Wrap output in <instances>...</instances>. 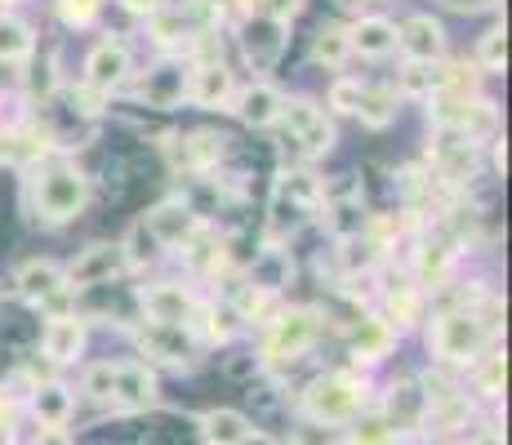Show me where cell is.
<instances>
[{"instance_id":"obj_30","label":"cell","mask_w":512,"mask_h":445,"mask_svg":"<svg viewBox=\"0 0 512 445\" xmlns=\"http://www.w3.org/2000/svg\"><path fill=\"white\" fill-rule=\"evenodd\" d=\"M392 343H397V325L383 321V316H366L357 339H352V348H357L361 361H379V356H388Z\"/></svg>"},{"instance_id":"obj_5","label":"cell","mask_w":512,"mask_h":445,"mask_svg":"<svg viewBox=\"0 0 512 445\" xmlns=\"http://www.w3.org/2000/svg\"><path fill=\"white\" fill-rule=\"evenodd\" d=\"M490 325L481 321V312L464 303V308H446L432 321V348H437L441 361H455V365H468L472 356L481 352V343H486Z\"/></svg>"},{"instance_id":"obj_25","label":"cell","mask_w":512,"mask_h":445,"mask_svg":"<svg viewBox=\"0 0 512 445\" xmlns=\"http://www.w3.org/2000/svg\"><path fill=\"white\" fill-rule=\"evenodd\" d=\"M36 58V32L18 14L0 9V63L5 67H27Z\"/></svg>"},{"instance_id":"obj_10","label":"cell","mask_w":512,"mask_h":445,"mask_svg":"<svg viewBox=\"0 0 512 445\" xmlns=\"http://www.w3.org/2000/svg\"><path fill=\"white\" fill-rule=\"evenodd\" d=\"M63 147H58V138L49 125L32 121V116H23V121L5 125L0 130V165H14V170H32V165H41L45 156H58Z\"/></svg>"},{"instance_id":"obj_7","label":"cell","mask_w":512,"mask_h":445,"mask_svg":"<svg viewBox=\"0 0 512 445\" xmlns=\"http://www.w3.org/2000/svg\"><path fill=\"white\" fill-rule=\"evenodd\" d=\"M121 272H130L125 267V254L116 241H94L85 245V250L72 254V263L63 267V281L72 294H85V290H98V285H112Z\"/></svg>"},{"instance_id":"obj_19","label":"cell","mask_w":512,"mask_h":445,"mask_svg":"<svg viewBox=\"0 0 512 445\" xmlns=\"http://www.w3.org/2000/svg\"><path fill=\"white\" fill-rule=\"evenodd\" d=\"M361 405V383L348 379V374H330V379H317L308 392V410L326 423H339L348 414H357Z\"/></svg>"},{"instance_id":"obj_40","label":"cell","mask_w":512,"mask_h":445,"mask_svg":"<svg viewBox=\"0 0 512 445\" xmlns=\"http://www.w3.org/2000/svg\"><path fill=\"white\" fill-rule=\"evenodd\" d=\"M450 9H486V5H495V0H446Z\"/></svg>"},{"instance_id":"obj_11","label":"cell","mask_w":512,"mask_h":445,"mask_svg":"<svg viewBox=\"0 0 512 445\" xmlns=\"http://www.w3.org/2000/svg\"><path fill=\"white\" fill-rule=\"evenodd\" d=\"M285 49H290V27L272 23V18H263V14L241 18V54L254 72H272L285 58Z\"/></svg>"},{"instance_id":"obj_44","label":"cell","mask_w":512,"mask_h":445,"mask_svg":"<svg viewBox=\"0 0 512 445\" xmlns=\"http://www.w3.org/2000/svg\"><path fill=\"white\" fill-rule=\"evenodd\" d=\"M9 5H18V0H0V9H9Z\"/></svg>"},{"instance_id":"obj_15","label":"cell","mask_w":512,"mask_h":445,"mask_svg":"<svg viewBox=\"0 0 512 445\" xmlns=\"http://www.w3.org/2000/svg\"><path fill=\"white\" fill-rule=\"evenodd\" d=\"M397 49L410 63H441L446 58V27L432 14H410L397 23Z\"/></svg>"},{"instance_id":"obj_27","label":"cell","mask_w":512,"mask_h":445,"mask_svg":"<svg viewBox=\"0 0 512 445\" xmlns=\"http://www.w3.org/2000/svg\"><path fill=\"white\" fill-rule=\"evenodd\" d=\"M401 94V103H428L432 94L441 89V72H437V63H401V72H397V85H392Z\"/></svg>"},{"instance_id":"obj_13","label":"cell","mask_w":512,"mask_h":445,"mask_svg":"<svg viewBox=\"0 0 512 445\" xmlns=\"http://www.w3.org/2000/svg\"><path fill=\"white\" fill-rule=\"evenodd\" d=\"M281 107H285V94L277 85L272 81H250V85H236L228 112L241 125H250V130H277Z\"/></svg>"},{"instance_id":"obj_26","label":"cell","mask_w":512,"mask_h":445,"mask_svg":"<svg viewBox=\"0 0 512 445\" xmlns=\"http://www.w3.org/2000/svg\"><path fill=\"white\" fill-rule=\"evenodd\" d=\"M308 58H312L317 67H326V72H339V67L352 58L348 27H339V23H321V27H317V36H312Z\"/></svg>"},{"instance_id":"obj_36","label":"cell","mask_w":512,"mask_h":445,"mask_svg":"<svg viewBox=\"0 0 512 445\" xmlns=\"http://www.w3.org/2000/svg\"><path fill=\"white\" fill-rule=\"evenodd\" d=\"M303 5H308V0H259V5H254V9H259L263 18H272V23L290 27L294 18L303 14Z\"/></svg>"},{"instance_id":"obj_21","label":"cell","mask_w":512,"mask_h":445,"mask_svg":"<svg viewBox=\"0 0 512 445\" xmlns=\"http://www.w3.org/2000/svg\"><path fill=\"white\" fill-rule=\"evenodd\" d=\"M41 352H45L54 365L76 361V356L85 352V321H81V316H72V312L49 316L45 330H41Z\"/></svg>"},{"instance_id":"obj_14","label":"cell","mask_w":512,"mask_h":445,"mask_svg":"<svg viewBox=\"0 0 512 445\" xmlns=\"http://www.w3.org/2000/svg\"><path fill=\"white\" fill-rule=\"evenodd\" d=\"M139 103L152 107V112H174V107L187 103V63L183 58H170L156 63L152 72L139 81Z\"/></svg>"},{"instance_id":"obj_17","label":"cell","mask_w":512,"mask_h":445,"mask_svg":"<svg viewBox=\"0 0 512 445\" xmlns=\"http://www.w3.org/2000/svg\"><path fill=\"white\" fill-rule=\"evenodd\" d=\"M455 263H459V241H450V236H428V241H419V250H415L419 290H428V294L446 290L450 276H455Z\"/></svg>"},{"instance_id":"obj_28","label":"cell","mask_w":512,"mask_h":445,"mask_svg":"<svg viewBox=\"0 0 512 445\" xmlns=\"http://www.w3.org/2000/svg\"><path fill=\"white\" fill-rule=\"evenodd\" d=\"M250 419H245L241 410H210L201 419V437L210 445H241L245 437H250Z\"/></svg>"},{"instance_id":"obj_3","label":"cell","mask_w":512,"mask_h":445,"mask_svg":"<svg viewBox=\"0 0 512 445\" xmlns=\"http://www.w3.org/2000/svg\"><path fill=\"white\" fill-rule=\"evenodd\" d=\"M277 125H281L285 156H294V165L321 161V156H330L334 143H339L334 116L321 103H312V98H285Z\"/></svg>"},{"instance_id":"obj_41","label":"cell","mask_w":512,"mask_h":445,"mask_svg":"<svg viewBox=\"0 0 512 445\" xmlns=\"http://www.w3.org/2000/svg\"><path fill=\"white\" fill-rule=\"evenodd\" d=\"M370 0H334V9H343V14H357V9H366Z\"/></svg>"},{"instance_id":"obj_38","label":"cell","mask_w":512,"mask_h":445,"mask_svg":"<svg viewBox=\"0 0 512 445\" xmlns=\"http://www.w3.org/2000/svg\"><path fill=\"white\" fill-rule=\"evenodd\" d=\"M499 383H504V361H499V356H490L486 374H481V388H486V397H495Z\"/></svg>"},{"instance_id":"obj_33","label":"cell","mask_w":512,"mask_h":445,"mask_svg":"<svg viewBox=\"0 0 512 445\" xmlns=\"http://www.w3.org/2000/svg\"><path fill=\"white\" fill-rule=\"evenodd\" d=\"M361 76H339V81H330L326 89V112L330 116H352L357 112V98H361Z\"/></svg>"},{"instance_id":"obj_20","label":"cell","mask_w":512,"mask_h":445,"mask_svg":"<svg viewBox=\"0 0 512 445\" xmlns=\"http://www.w3.org/2000/svg\"><path fill=\"white\" fill-rule=\"evenodd\" d=\"M107 401L125 405V410H143V405L156 401V374L139 361L112 365V388H107Z\"/></svg>"},{"instance_id":"obj_34","label":"cell","mask_w":512,"mask_h":445,"mask_svg":"<svg viewBox=\"0 0 512 445\" xmlns=\"http://www.w3.org/2000/svg\"><path fill=\"white\" fill-rule=\"evenodd\" d=\"M107 0H54L58 18H63L67 27H76V32H85V27L98 23V14H103Z\"/></svg>"},{"instance_id":"obj_35","label":"cell","mask_w":512,"mask_h":445,"mask_svg":"<svg viewBox=\"0 0 512 445\" xmlns=\"http://www.w3.org/2000/svg\"><path fill=\"white\" fill-rule=\"evenodd\" d=\"M419 303H423V290L415 285H397L388 290V312H392V325H410L419 316Z\"/></svg>"},{"instance_id":"obj_31","label":"cell","mask_w":512,"mask_h":445,"mask_svg":"<svg viewBox=\"0 0 512 445\" xmlns=\"http://www.w3.org/2000/svg\"><path fill=\"white\" fill-rule=\"evenodd\" d=\"M477 72L481 76H504V67H508V27L504 23H495L490 32H481V41H477Z\"/></svg>"},{"instance_id":"obj_37","label":"cell","mask_w":512,"mask_h":445,"mask_svg":"<svg viewBox=\"0 0 512 445\" xmlns=\"http://www.w3.org/2000/svg\"><path fill=\"white\" fill-rule=\"evenodd\" d=\"M388 423H379V419H370V423H361L357 428V445H388Z\"/></svg>"},{"instance_id":"obj_32","label":"cell","mask_w":512,"mask_h":445,"mask_svg":"<svg viewBox=\"0 0 512 445\" xmlns=\"http://www.w3.org/2000/svg\"><path fill=\"white\" fill-rule=\"evenodd\" d=\"M36 414H41L45 428H63L67 414H72V392L58 388V383H49V388H36Z\"/></svg>"},{"instance_id":"obj_18","label":"cell","mask_w":512,"mask_h":445,"mask_svg":"<svg viewBox=\"0 0 512 445\" xmlns=\"http://www.w3.org/2000/svg\"><path fill=\"white\" fill-rule=\"evenodd\" d=\"M14 290H18V299L32 303V308L72 294V290H67V281H63V263H54V259H27L14 272Z\"/></svg>"},{"instance_id":"obj_39","label":"cell","mask_w":512,"mask_h":445,"mask_svg":"<svg viewBox=\"0 0 512 445\" xmlns=\"http://www.w3.org/2000/svg\"><path fill=\"white\" fill-rule=\"evenodd\" d=\"M116 5H121L125 14H134V18H147V14H156L161 5H170V0H116Z\"/></svg>"},{"instance_id":"obj_6","label":"cell","mask_w":512,"mask_h":445,"mask_svg":"<svg viewBox=\"0 0 512 445\" xmlns=\"http://www.w3.org/2000/svg\"><path fill=\"white\" fill-rule=\"evenodd\" d=\"M236 94V72L219 54L210 58H187V103L201 112H228Z\"/></svg>"},{"instance_id":"obj_2","label":"cell","mask_w":512,"mask_h":445,"mask_svg":"<svg viewBox=\"0 0 512 445\" xmlns=\"http://www.w3.org/2000/svg\"><path fill=\"white\" fill-rule=\"evenodd\" d=\"M317 219H321V178L308 165H285L268 196V227H263L268 241L285 245Z\"/></svg>"},{"instance_id":"obj_9","label":"cell","mask_w":512,"mask_h":445,"mask_svg":"<svg viewBox=\"0 0 512 445\" xmlns=\"http://www.w3.org/2000/svg\"><path fill=\"white\" fill-rule=\"evenodd\" d=\"M134 76V58H130V45L121 36H103V41L90 45L85 54V67H81V85L98 89V94L112 98L116 89H125Z\"/></svg>"},{"instance_id":"obj_42","label":"cell","mask_w":512,"mask_h":445,"mask_svg":"<svg viewBox=\"0 0 512 445\" xmlns=\"http://www.w3.org/2000/svg\"><path fill=\"white\" fill-rule=\"evenodd\" d=\"M41 445H72V441H67V437H63V428H49V432H45V437H41Z\"/></svg>"},{"instance_id":"obj_23","label":"cell","mask_w":512,"mask_h":445,"mask_svg":"<svg viewBox=\"0 0 512 445\" xmlns=\"http://www.w3.org/2000/svg\"><path fill=\"white\" fill-rule=\"evenodd\" d=\"M290 276H294V263H290V254H285V245L263 241V250L254 254V263H250V281L245 285L268 290V294H281V285H290Z\"/></svg>"},{"instance_id":"obj_4","label":"cell","mask_w":512,"mask_h":445,"mask_svg":"<svg viewBox=\"0 0 512 445\" xmlns=\"http://www.w3.org/2000/svg\"><path fill=\"white\" fill-rule=\"evenodd\" d=\"M161 156L174 174H214L232 152V138L223 130H183V134H165L161 143Z\"/></svg>"},{"instance_id":"obj_12","label":"cell","mask_w":512,"mask_h":445,"mask_svg":"<svg viewBox=\"0 0 512 445\" xmlns=\"http://www.w3.org/2000/svg\"><path fill=\"white\" fill-rule=\"evenodd\" d=\"M143 223H147V232L161 241V250L170 254V250H179V245H183L187 236H192L205 219L192 210V201H187V196H165V201H156L152 210L143 214Z\"/></svg>"},{"instance_id":"obj_43","label":"cell","mask_w":512,"mask_h":445,"mask_svg":"<svg viewBox=\"0 0 512 445\" xmlns=\"http://www.w3.org/2000/svg\"><path fill=\"white\" fill-rule=\"evenodd\" d=\"M241 445H277V441H272V437H263V432H250V437H245Z\"/></svg>"},{"instance_id":"obj_16","label":"cell","mask_w":512,"mask_h":445,"mask_svg":"<svg viewBox=\"0 0 512 445\" xmlns=\"http://www.w3.org/2000/svg\"><path fill=\"white\" fill-rule=\"evenodd\" d=\"M139 303H143V316L152 325H179L183 330L187 316L196 308V294L187 290L183 281H152V285H143Z\"/></svg>"},{"instance_id":"obj_22","label":"cell","mask_w":512,"mask_h":445,"mask_svg":"<svg viewBox=\"0 0 512 445\" xmlns=\"http://www.w3.org/2000/svg\"><path fill=\"white\" fill-rule=\"evenodd\" d=\"M348 41H352V54H361V58H388L397 49V23L379 14H361L348 27Z\"/></svg>"},{"instance_id":"obj_1","label":"cell","mask_w":512,"mask_h":445,"mask_svg":"<svg viewBox=\"0 0 512 445\" xmlns=\"http://www.w3.org/2000/svg\"><path fill=\"white\" fill-rule=\"evenodd\" d=\"M94 178L76 161H67L63 152L45 156L41 165L27 170V214L45 227H67L90 210Z\"/></svg>"},{"instance_id":"obj_24","label":"cell","mask_w":512,"mask_h":445,"mask_svg":"<svg viewBox=\"0 0 512 445\" xmlns=\"http://www.w3.org/2000/svg\"><path fill=\"white\" fill-rule=\"evenodd\" d=\"M401 112V94L392 85H361V98H357V121L366 125V130H388L392 121H397Z\"/></svg>"},{"instance_id":"obj_8","label":"cell","mask_w":512,"mask_h":445,"mask_svg":"<svg viewBox=\"0 0 512 445\" xmlns=\"http://www.w3.org/2000/svg\"><path fill=\"white\" fill-rule=\"evenodd\" d=\"M321 312L317 308H290V312H277L268 321V339H263V352L272 356V361H294V356H303L317 343L321 334Z\"/></svg>"},{"instance_id":"obj_29","label":"cell","mask_w":512,"mask_h":445,"mask_svg":"<svg viewBox=\"0 0 512 445\" xmlns=\"http://www.w3.org/2000/svg\"><path fill=\"white\" fill-rule=\"evenodd\" d=\"M121 254H125V267H130V272H143V267H152L156 259H161V241H156L152 232H147V223L139 219V223H130V232L121 236Z\"/></svg>"}]
</instances>
